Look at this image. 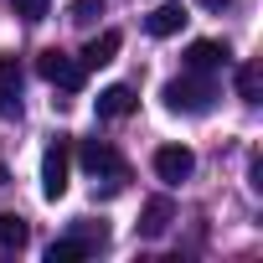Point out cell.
Instances as JSON below:
<instances>
[{"label": "cell", "mask_w": 263, "mask_h": 263, "mask_svg": "<svg viewBox=\"0 0 263 263\" xmlns=\"http://www.w3.org/2000/svg\"><path fill=\"white\" fill-rule=\"evenodd\" d=\"M78 160H83V171L98 181L103 196H119V191H124L129 165H124V155H119L114 145H103V140H83V145H78Z\"/></svg>", "instance_id": "cell-1"}, {"label": "cell", "mask_w": 263, "mask_h": 263, "mask_svg": "<svg viewBox=\"0 0 263 263\" xmlns=\"http://www.w3.org/2000/svg\"><path fill=\"white\" fill-rule=\"evenodd\" d=\"M0 114H21V62L0 57Z\"/></svg>", "instance_id": "cell-9"}, {"label": "cell", "mask_w": 263, "mask_h": 263, "mask_svg": "<svg viewBox=\"0 0 263 263\" xmlns=\"http://www.w3.org/2000/svg\"><path fill=\"white\" fill-rule=\"evenodd\" d=\"M227 57H232V52H227L222 42H191V47H186V67H191V72H217V67H227Z\"/></svg>", "instance_id": "cell-10"}, {"label": "cell", "mask_w": 263, "mask_h": 263, "mask_svg": "<svg viewBox=\"0 0 263 263\" xmlns=\"http://www.w3.org/2000/svg\"><path fill=\"white\" fill-rule=\"evenodd\" d=\"M93 108H98V119H129V114L140 108V98H135L129 83H108V88L93 98Z\"/></svg>", "instance_id": "cell-6"}, {"label": "cell", "mask_w": 263, "mask_h": 263, "mask_svg": "<svg viewBox=\"0 0 263 263\" xmlns=\"http://www.w3.org/2000/svg\"><path fill=\"white\" fill-rule=\"evenodd\" d=\"M67 176H72V145L67 140H52L47 155H42V196L47 201L67 196Z\"/></svg>", "instance_id": "cell-4"}, {"label": "cell", "mask_w": 263, "mask_h": 263, "mask_svg": "<svg viewBox=\"0 0 263 263\" xmlns=\"http://www.w3.org/2000/svg\"><path fill=\"white\" fill-rule=\"evenodd\" d=\"M36 72H42L52 88H62V93H78V88H83V78H88V67H83L78 57H67L62 47H47V52L36 57Z\"/></svg>", "instance_id": "cell-3"}, {"label": "cell", "mask_w": 263, "mask_h": 263, "mask_svg": "<svg viewBox=\"0 0 263 263\" xmlns=\"http://www.w3.org/2000/svg\"><path fill=\"white\" fill-rule=\"evenodd\" d=\"M237 98H242V103H258V98H263V72H258L253 62L237 67Z\"/></svg>", "instance_id": "cell-13"}, {"label": "cell", "mask_w": 263, "mask_h": 263, "mask_svg": "<svg viewBox=\"0 0 263 263\" xmlns=\"http://www.w3.org/2000/svg\"><path fill=\"white\" fill-rule=\"evenodd\" d=\"M78 258H93L78 237H57V242L47 248V263H78Z\"/></svg>", "instance_id": "cell-14"}, {"label": "cell", "mask_w": 263, "mask_h": 263, "mask_svg": "<svg viewBox=\"0 0 263 263\" xmlns=\"http://www.w3.org/2000/svg\"><path fill=\"white\" fill-rule=\"evenodd\" d=\"M186 21H191V16H186L181 0H165V6H155V11L145 16V31H150V36H176Z\"/></svg>", "instance_id": "cell-7"}, {"label": "cell", "mask_w": 263, "mask_h": 263, "mask_svg": "<svg viewBox=\"0 0 263 263\" xmlns=\"http://www.w3.org/2000/svg\"><path fill=\"white\" fill-rule=\"evenodd\" d=\"M31 242V227H26V217H16V212H0V248L6 253H21Z\"/></svg>", "instance_id": "cell-12"}, {"label": "cell", "mask_w": 263, "mask_h": 263, "mask_svg": "<svg viewBox=\"0 0 263 263\" xmlns=\"http://www.w3.org/2000/svg\"><path fill=\"white\" fill-rule=\"evenodd\" d=\"M103 16V0H72L67 6V21H78V26H93Z\"/></svg>", "instance_id": "cell-15"}, {"label": "cell", "mask_w": 263, "mask_h": 263, "mask_svg": "<svg viewBox=\"0 0 263 263\" xmlns=\"http://www.w3.org/2000/svg\"><path fill=\"white\" fill-rule=\"evenodd\" d=\"M16 6V16H26V21H42L47 11H52V0H11Z\"/></svg>", "instance_id": "cell-16"}, {"label": "cell", "mask_w": 263, "mask_h": 263, "mask_svg": "<svg viewBox=\"0 0 263 263\" xmlns=\"http://www.w3.org/2000/svg\"><path fill=\"white\" fill-rule=\"evenodd\" d=\"M6 181H11V171H6V165H0V186H6Z\"/></svg>", "instance_id": "cell-18"}, {"label": "cell", "mask_w": 263, "mask_h": 263, "mask_svg": "<svg viewBox=\"0 0 263 263\" xmlns=\"http://www.w3.org/2000/svg\"><path fill=\"white\" fill-rule=\"evenodd\" d=\"M160 98H165V108L171 114H206L212 103H217V83L206 78V72H181V78H171L165 88H160Z\"/></svg>", "instance_id": "cell-2"}, {"label": "cell", "mask_w": 263, "mask_h": 263, "mask_svg": "<svg viewBox=\"0 0 263 263\" xmlns=\"http://www.w3.org/2000/svg\"><path fill=\"white\" fill-rule=\"evenodd\" d=\"M119 47H124V36H119V31H98V36L83 47V57H78V62H83V67H108V62L119 57Z\"/></svg>", "instance_id": "cell-11"}, {"label": "cell", "mask_w": 263, "mask_h": 263, "mask_svg": "<svg viewBox=\"0 0 263 263\" xmlns=\"http://www.w3.org/2000/svg\"><path fill=\"white\" fill-rule=\"evenodd\" d=\"M191 171H196V155H191L186 145H160V150H155V176H160L165 186L191 181Z\"/></svg>", "instance_id": "cell-5"}, {"label": "cell", "mask_w": 263, "mask_h": 263, "mask_svg": "<svg viewBox=\"0 0 263 263\" xmlns=\"http://www.w3.org/2000/svg\"><path fill=\"white\" fill-rule=\"evenodd\" d=\"M196 6H201V11H227L232 0H196Z\"/></svg>", "instance_id": "cell-17"}, {"label": "cell", "mask_w": 263, "mask_h": 263, "mask_svg": "<svg viewBox=\"0 0 263 263\" xmlns=\"http://www.w3.org/2000/svg\"><path fill=\"white\" fill-rule=\"evenodd\" d=\"M171 222H176L171 196H155V201H145V212H140V237H165Z\"/></svg>", "instance_id": "cell-8"}]
</instances>
